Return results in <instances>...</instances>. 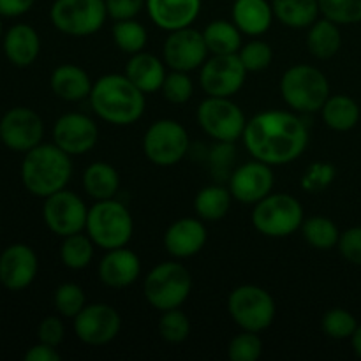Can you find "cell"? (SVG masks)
<instances>
[{"label": "cell", "mask_w": 361, "mask_h": 361, "mask_svg": "<svg viewBox=\"0 0 361 361\" xmlns=\"http://www.w3.org/2000/svg\"><path fill=\"white\" fill-rule=\"evenodd\" d=\"M242 141L256 161L268 166H284L305 152L309 130L295 111L270 109L247 120Z\"/></svg>", "instance_id": "6da1fadb"}, {"label": "cell", "mask_w": 361, "mask_h": 361, "mask_svg": "<svg viewBox=\"0 0 361 361\" xmlns=\"http://www.w3.org/2000/svg\"><path fill=\"white\" fill-rule=\"evenodd\" d=\"M88 101L99 118L118 127L136 123L147 108L145 94L126 74H104L99 78Z\"/></svg>", "instance_id": "7a4b0ae2"}, {"label": "cell", "mask_w": 361, "mask_h": 361, "mask_svg": "<svg viewBox=\"0 0 361 361\" xmlns=\"http://www.w3.org/2000/svg\"><path fill=\"white\" fill-rule=\"evenodd\" d=\"M73 176V161L55 143H41L28 150L21 162V182L35 197H48L67 189Z\"/></svg>", "instance_id": "3957f363"}, {"label": "cell", "mask_w": 361, "mask_h": 361, "mask_svg": "<svg viewBox=\"0 0 361 361\" xmlns=\"http://www.w3.org/2000/svg\"><path fill=\"white\" fill-rule=\"evenodd\" d=\"M85 233L90 236L95 247L102 250L127 247L134 233L133 215L129 208L115 197L95 201L94 207L88 208Z\"/></svg>", "instance_id": "277c9868"}, {"label": "cell", "mask_w": 361, "mask_h": 361, "mask_svg": "<svg viewBox=\"0 0 361 361\" xmlns=\"http://www.w3.org/2000/svg\"><path fill=\"white\" fill-rule=\"evenodd\" d=\"M281 95L295 113H317L330 97V83L317 67L298 63L282 74Z\"/></svg>", "instance_id": "5b68a950"}, {"label": "cell", "mask_w": 361, "mask_h": 361, "mask_svg": "<svg viewBox=\"0 0 361 361\" xmlns=\"http://www.w3.org/2000/svg\"><path fill=\"white\" fill-rule=\"evenodd\" d=\"M192 291V275L176 261H164L152 268L143 282L145 300L155 310L178 309Z\"/></svg>", "instance_id": "8992f818"}, {"label": "cell", "mask_w": 361, "mask_h": 361, "mask_svg": "<svg viewBox=\"0 0 361 361\" xmlns=\"http://www.w3.org/2000/svg\"><path fill=\"white\" fill-rule=\"evenodd\" d=\"M303 207L295 196L284 192L268 194L254 204L252 226L268 238H286L298 231L303 224Z\"/></svg>", "instance_id": "52a82bcc"}, {"label": "cell", "mask_w": 361, "mask_h": 361, "mask_svg": "<svg viewBox=\"0 0 361 361\" xmlns=\"http://www.w3.org/2000/svg\"><path fill=\"white\" fill-rule=\"evenodd\" d=\"M228 312L238 328L261 334L274 324L277 305L267 289L254 284H243L233 289L229 295Z\"/></svg>", "instance_id": "ba28073f"}, {"label": "cell", "mask_w": 361, "mask_h": 361, "mask_svg": "<svg viewBox=\"0 0 361 361\" xmlns=\"http://www.w3.org/2000/svg\"><path fill=\"white\" fill-rule=\"evenodd\" d=\"M53 27L71 37H88L104 27L108 9L104 0H55L49 9Z\"/></svg>", "instance_id": "9c48e42d"}, {"label": "cell", "mask_w": 361, "mask_h": 361, "mask_svg": "<svg viewBox=\"0 0 361 361\" xmlns=\"http://www.w3.org/2000/svg\"><path fill=\"white\" fill-rule=\"evenodd\" d=\"M196 116L204 134H208L214 141L224 143H236L242 140L247 126L245 113L236 102L231 101V97L208 95L197 106Z\"/></svg>", "instance_id": "30bf717a"}, {"label": "cell", "mask_w": 361, "mask_h": 361, "mask_svg": "<svg viewBox=\"0 0 361 361\" xmlns=\"http://www.w3.org/2000/svg\"><path fill=\"white\" fill-rule=\"evenodd\" d=\"M189 133L182 123L162 118L152 123L143 136V152L152 164L169 168L182 161L189 152Z\"/></svg>", "instance_id": "8fae6325"}, {"label": "cell", "mask_w": 361, "mask_h": 361, "mask_svg": "<svg viewBox=\"0 0 361 361\" xmlns=\"http://www.w3.org/2000/svg\"><path fill=\"white\" fill-rule=\"evenodd\" d=\"M88 208L85 201L73 190L62 189L51 196L44 197L42 219L53 235L66 236L83 233L87 228Z\"/></svg>", "instance_id": "7c38bea8"}, {"label": "cell", "mask_w": 361, "mask_h": 361, "mask_svg": "<svg viewBox=\"0 0 361 361\" xmlns=\"http://www.w3.org/2000/svg\"><path fill=\"white\" fill-rule=\"evenodd\" d=\"M238 53L233 55H212L201 66L200 85L203 92L212 97H233L242 90L247 78Z\"/></svg>", "instance_id": "4fadbf2b"}, {"label": "cell", "mask_w": 361, "mask_h": 361, "mask_svg": "<svg viewBox=\"0 0 361 361\" xmlns=\"http://www.w3.org/2000/svg\"><path fill=\"white\" fill-rule=\"evenodd\" d=\"M78 341L92 348H101L118 337L122 317L108 303H90L73 319Z\"/></svg>", "instance_id": "5bb4252c"}, {"label": "cell", "mask_w": 361, "mask_h": 361, "mask_svg": "<svg viewBox=\"0 0 361 361\" xmlns=\"http://www.w3.org/2000/svg\"><path fill=\"white\" fill-rule=\"evenodd\" d=\"M210 51L204 42L203 32L192 27L169 32L162 48V60L166 66L171 71H183V73L201 69Z\"/></svg>", "instance_id": "9a60e30c"}, {"label": "cell", "mask_w": 361, "mask_h": 361, "mask_svg": "<svg viewBox=\"0 0 361 361\" xmlns=\"http://www.w3.org/2000/svg\"><path fill=\"white\" fill-rule=\"evenodd\" d=\"M44 136L42 118L30 108H13L0 118V141L9 150L27 154L41 145Z\"/></svg>", "instance_id": "2e32d148"}, {"label": "cell", "mask_w": 361, "mask_h": 361, "mask_svg": "<svg viewBox=\"0 0 361 361\" xmlns=\"http://www.w3.org/2000/svg\"><path fill=\"white\" fill-rule=\"evenodd\" d=\"M274 183L275 178L271 166L256 161V159L233 169L231 176L228 180V187L231 190L233 200L240 201L243 204L259 203L268 194H271Z\"/></svg>", "instance_id": "e0dca14e"}, {"label": "cell", "mask_w": 361, "mask_h": 361, "mask_svg": "<svg viewBox=\"0 0 361 361\" xmlns=\"http://www.w3.org/2000/svg\"><path fill=\"white\" fill-rule=\"evenodd\" d=\"M97 141V123L83 113H66L53 126V143L71 157L88 154Z\"/></svg>", "instance_id": "ac0fdd59"}, {"label": "cell", "mask_w": 361, "mask_h": 361, "mask_svg": "<svg viewBox=\"0 0 361 361\" xmlns=\"http://www.w3.org/2000/svg\"><path fill=\"white\" fill-rule=\"evenodd\" d=\"M37 271V254L25 243H13L0 254V284L9 291L27 289L35 281Z\"/></svg>", "instance_id": "d6986e66"}, {"label": "cell", "mask_w": 361, "mask_h": 361, "mask_svg": "<svg viewBox=\"0 0 361 361\" xmlns=\"http://www.w3.org/2000/svg\"><path fill=\"white\" fill-rule=\"evenodd\" d=\"M208 231L200 217H183L173 222L164 233V249L175 259H189L207 245Z\"/></svg>", "instance_id": "ffe728a7"}, {"label": "cell", "mask_w": 361, "mask_h": 361, "mask_svg": "<svg viewBox=\"0 0 361 361\" xmlns=\"http://www.w3.org/2000/svg\"><path fill=\"white\" fill-rule=\"evenodd\" d=\"M99 279L106 288L126 289L133 286L141 275V259L127 247L106 250L99 263Z\"/></svg>", "instance_id": "44dd1931"}, {"label": "cell", "mask_w": 361, "mask_h": 361, "mask_svg": "<svg viewBox=\"0 0 361 361\" xmlns=\"http://www.w3.org/2000/svg\"><path fill=\"white\" fill-rule=\"evenodd\" d=\"M201 0H147L150 20L166 32L192 27L201 13Z\"/></svg>", "instance_id": "7402d4cb"}, {"label": "cell", "mask_w": 361, "mask_h": 361, "mask_svg": "<svg viewBox=\"0 0 361 361\" xmlns=\"http://www.w3.org/2000/svg\"><path fill=\"white\" fill-rule=\"evenodd\" d=\"M274 7L268 0H235L231 7V21L243 35L259 37L270 30L274 23Z\"/></svg>", "instance_id": "603a6c76"}, {"label": "cell", "mask_w": 361, "mask_h": 361, "mask_svg": "<svg viewBox=\"0 0 361 361\" xmlns=\"http://www.w3.org/2000/svg\"><path fill=\"white\" fill-rule=\"evenodd\" d=\"M4 53L13 66H32L41 53V39L35 28L25 23L11 27L4 35Z\"/></svg>", "instance_id": "cb8c5ba5"}, {"label": "cell", "mask_w": 361, "mask_h": 361, "mask_svg": "<svg viewBox=\"0 0 361 361\" xmlns=\"http://www.w3.org/2000/svg\"><path fill=\"white\" fill-rule=\"evenodd\" d=\"M166 62L152 53L140 51L130 55L126 66V76L140 88L143 94H154L161 90L166 80Z\"/></svg>", "instance_id": "d4e9b609"}, {"label": "cell", "mask_w": 361, "mask_h": 361, "mask_svg": "<svg viewBox=\"0 0 361 361\" xmlns=\"http://www.w3.org/2000/svg\"><path fill=\"white\" fill-rule=\"evenodd\" d=\"M53 94L67 102H80L90 97L94 83L85 69L74 63H62L56 67L49 78Z\"/></svg>", "instance_id": "484cf974"}, {"label": "cell", "mask_w": 361, "mask_h": 361, "mask_svg": "<svg viewBox=\"0 0 361 361\" xmlns=\"http://www.w3.org/2000/svg\"><path fill=\"white\" fill-rule=\"evenodd\" d=\"M83 189L94 201L113 200L120 189V175L104 161L92 162L83 173Z\"/></svg>", "instance_id": "4316f807"}, {"label": "cell", "mask_w": 361, "mask_h": 361, "mask_svg": "<svg viewBox=\"0 0 361 361\" xmlns=\"http://www.w3.org/2000/svg\"><path fill=\"white\" fill-rule=\"evenodd\" d=\"M231 190L229 187L214 183L207 185L194 197V210L196 215L204 222H217L229 214L231 208Z\"/></svg>", "instance_id": "83f0119b"}, {"label": "cell", "mask_w": 361, "mask_h": 361, "mask_svg": "<svg viewBox=\"0 0 361 361\" xmlns=\"http://www.w3.org/2000/svg\"><path fill=\"white\" fill-rule=\"evenodd\" d=\"M307 46L309 51L316 59L328 60L338 53L342 46L341 28L335 21L328 18H317L309 27V35H307Z\"/></svg>", "instance_id": "f1b7e54d"}, {"label": "cell", "mask_w": 361, "mask_h": 361, "mask_svg": "<svg viewBox=\"0 0 361 361\" xmlns=\"http://www.w3.org/2000/svg\"><path fill=\"white\" fill-rule=\"evenodd\" d=\"M274 14L284 27L309 28L319 18L317 0H271Z\"/></svg>", "instance_id": "f546056e"}, {"label": "cell", "mask_w": 361, "mask_h": 361, "mask_svg": "<svg viewBox=\"0 0 361 361\" xmlns=\"http://www.w3.org/2000/svg\"><path fill=\"white\" fill-rule=\"evenodd\" d=\"M321 116L330 129L345 133V130L355 129L356 123L360 122V106L349 95H330L321 108Z\"/></svg>", "instance_id": "4dcf8cb0"}, {"label": "cell", "mask_w": 361, "mask_h": 361, "mask_svg": "<svg viewBox=\"0 0 361 361\" xmlns=\"http://www.w3.org/2000/svg\"><path fill=\"white\" fill-rule=\"evenodd\" d=\"M242 32L233 21L215 20L203 30L210 55H233L242 48Z\"/></svg>", "instance_id": "1f68e13d"}, {"label": "cell", "mask_w": 361, "mask_h": 361, "mask_svg": "<svg viewBox=\"0 0 361 361\" xmlns=\"http://www.w3.org/2000/svg\"><path fill=\"white\" fill-rule=\"evenodd\" d=\"M300 229H302L303 240L317 250L334 249L341 238L337 224L324 215H312V217L303 219V224Z\"/></svg>", "instance_id": "d6a6232c"}, {"label": "cell", "mask_w": 361, "mask_h": 361, "mask_svg": "<svg viewBox=\"0 0 361 361\" xmlns=\"http://www.w3.org/2000/svg\"><path fill=\"white\" fill-rule=\"evenodd\" d=\"M95 254V243L92 238L83 233H76V235L66 236L60 245V259L62 264L69 270L80 271L90 267L94 261Z\"/></svg>", "instance_id": "836d02e7"}, {"label": "cell", "mask_w": 361, "mask_h": 361, "mask_svg": "<svg viewBox=\"0 0 361 361\" xmlns=\"http://www.w3.org/2000/svg\"><path fill=\"white\" fill-rule=\"evenodd\" d=\"M113 41H115L116 48L120 51L127 53V55H134V53L143 51L145 46H147V28L134 18L133 20L115 21V25H113Z\"/></svg>", "instance_id": "e575fe53"}, {"label": "cell", "mask_w": 361, "mask_h": 361, "mask_svg": "<svg viewBox=\"0 0 361 361\" xmlns=\"http://www.w3.org/2000/svg\"><path fill=\"white\" fill-rule=\"evenodd\" d=\"M53 303H55V309L60 317L74 319L87 305V298H85V291L81 286L74 284V282H63L56 288Z\"/></svg>", "instance_id": "d590c367"}, {"label": "cell", "mask_w": 361, "mask_h": 361, "mask_svg": "<svg viewBox=\"0 0 361 361\" xmlns=\"http://www.w3.org/2000/svg\"><path fill=\"white\" fill-rule=\"evenodd\" d=\"M159 335L168 344H182L190 335V321L182 309L164 310L159 319Z\"/></svg>", "instance_id": "8d00e7d4"}, {"label": "cell", "mask_w": 361, "mask_h": 361, "mask_svg": "<svg viewBox=\"0 0 361 361\" xmlns=\"http://www.w3.org/2000/svg\"><path fill=\"white\" fill-rule=\"evenodd\" d=\"M321 328L326 337L334 338V341H345L355 335L358 321L349 310L330 309L321 319Z\"/></svg>", "instance_id": "74e56055"}, {"label": "cell", "mask_w": 361, "mask_h": 361, "mask_svg": "<svg viewBox=\"0 0 361 361\" xmlns=\"http://www.w3.org/2000/svg\"><path fill=\"white\" fill-rule=\"evenodd\" d=\"M321 14L337 25L361 23V0H317Z\"/></svg>", "instance_id": "f35d334b"}, {"label": "cell", "mask_w": 361, "mask_h": 361, "mask_svg": "<svg viewBox=\"0 0 361 361\" xmlns=\"http://www.w3.org/2000/svg\"><path fill=\"white\" fill-rule=\"evenodd\" d=\"M238 56L247 73H261V71L270 67L271 60H274V49L267 41L252 39L240 48Z\"/></svg>", "instance_id": "ab89813d"}, {"label": "cell", "mask_w": 361, "mask_h": 361, "mask_svg": "<svg viewBox=\"0 0 361 361\" xmlns=\"http://www.w3.org/2000/svg\"><path fill=\"white\" fill-rule=\"evenodd\" d=\"M162 95L171 104H185L194 95V81L189 73L183 71H171L166 74V80L161 88Z\"/></svg>", "instance_id": "60d3db41"}, {"label": "cell", "mask_w": 361, "mask_h": 361, "mask_svg": "<svg viewBox=\"0 0 361 361\" xmlns=\"http://www.w3.org/2000/svg\"><path fill=\"white\" fill-rule=\"evenodd\" d=\"M263 355V341L254 331L242 330L235 335L228 345V356L231 361H257Z\"/></svg>", "instance_id": "b9f144b4"}, {"label": "cell", "mask_w": 361, "mask_h": 361, "mask_svg": "<svg viewBox=\"0 0 361 361\" xmlns=\"http://www.w3.org/2000/svg\"><path fill=\"white\" fill-rule=\"evenodd\" d=\"M236 159V148L235 143H224V141H215L214 148L208 154V164H210L212 175L215 180L222 182V180H229Z\"/></svg>", "instance_id": "7bdbcfd3"}, {"label": "cell", "mask_w": 361, "mask_h": 361, "mask_svg": "<svg viewBox=\"0 0 361 361\" xmlns=\"http://www.w3.org/2000/svg\"><path fill=\"white\" fill-rule=\"evenodd\" d=\"M337 169L331 162H312L302 176V189L307 192H323L334 183Z\"/></svg>", "instance_id": "ee69618b"}, {"label": "cell", "mask_w": 361, "mask_h": 361, "mask_svg": "<svg viewBox=\"0 0 361 361\" xmlns=\"http://www.w3.org/2000/svg\"><path fill=\"white\" fill-rule=\"evenodd\" d=\"M337 247L348 263L361 267V226L349 228L341 233Z\"/></svg>", "instance_id": "f6af8a7d"}, {"label": "cell", "mask_w": 361, "mask_h": 361, "mask_svg": "<svg viewBox=\"0 0 361 361\" xmlns=\"http://www.w3.org/2000/svg\"><path fill=\"white\" fill-rule=\"evenodd\" d=\"M63 337H66V324L59 316H48L39 323L37 338L42 344L59 348L62 344Z\"/></svg>", "instance_id": "bcb514c9"}, {"label": "cell", "mask_w": 361, "mask_h": 361, "mask_svg": "<svg viewBox=\"0 0 361 361\" xmlns=\"http://www.w3.org/2000/svg\"><path fill=\"white\" fill-rule=\"evenodd\" d=\"M108 16L115 21L133 20L145 7L147 0H104Z\"/></svg>", "instance_id": "7dc6e473"}, {"label": "cell", "mask_w": 361, "mask_h": 361, "mask_svg": "<svg viewBox=\"0 0 361 361\" xmlns=\"http://www.w3.org/2000/svg\"><path fill=\"white\" fill-rule=\"evenodd\" d=\"M62 356L59 355L56 348L48 344H39L32 345L27 353H25V361H60Z\"/></svg>", "instance_id": "c3c4849f"}, {"label": "cell", "mask_w": 361, "mask_h": 361, "mask_svg": "<svg viewBox=\"0 0 361 361\" xmlns=\"http://www.w3.org/2000/svg\"><path fill=\"white\" fill-rule=\"evenodd\" d=\"M35 0H0V16L18 18L34 7Z\"/></svg>", "instance_id": "681fc988"}, {"label": "cell", "mask_w": 361, "mask_h": 361, "mask_svg": "<svg viewBox=\"0 0 361 361\" xmlns=\"http://www.w3.org/2000/svg\"><path fill=\"white\" fill-rule=\"evenodd\" d=\"M351 342H353V349H355L356 356L361 358V324H358V328H356L355 335L351 337Z\"/></svg>", "instance_id": "f907efd6"}, {"label": "cell", "mask_w": 361, "mask_h": 361, "mask_svg": "<svg viewBox=\"0 0 361 361\" xmlns=\"http://www.w3.org/2000/svg\"><path fill=\"white\" fill-rule=\"evenodd\" d=\"M0 39H2V20H0Z\"/></svg>", "instance_id": "816d5d0a"}]
</instances>
